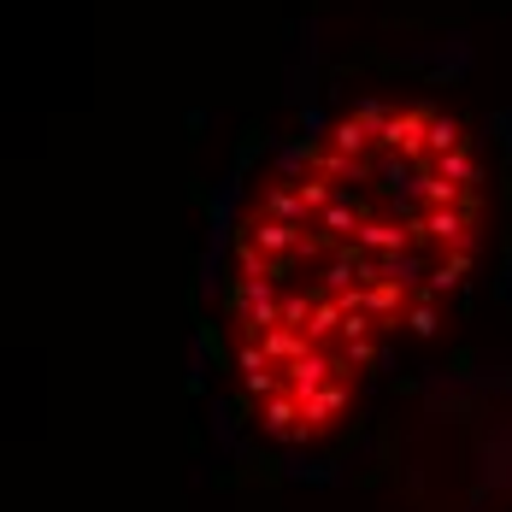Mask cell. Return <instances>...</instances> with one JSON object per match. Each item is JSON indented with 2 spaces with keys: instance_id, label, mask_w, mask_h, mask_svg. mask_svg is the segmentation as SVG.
Returning <instances> with one entry per match:
<instances>
[{
  "instance_id": "cell-1",
  "label": "cell",
  "mask_w": 512,
  "mask_h": 512,
  "mask_svg": "<svg viewBox=\"0 0 512 512\" xmlns=\"http://www.w3.org/2000/svg\"><path fill=\"white\" fill-rule=\"evenodd\" d=\"M477 136L430 95L365 89L259 165L212 259L218 407L277 465H330L460 312L483 259Z\"/></svg>"
}]
</instances>
